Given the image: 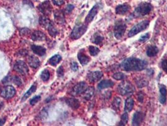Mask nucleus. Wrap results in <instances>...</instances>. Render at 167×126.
Returning a JSON list of instances; mask_svg holds the SVG:
<instances>
[{"mask_svg": "<svg viewBox=\"0 0 167 126\" xmlns=\"http://www.w3.org/2000/svg\"><path fill=\"white\" fill-rule=\"evenodd\" d=\"M41 99V97L40 95H38V96H36L34 98H33L31 100H30V104L32 105H35L37 102H38Z\"/></svg>", "mask_w": 167, "mask_h": 126, "instance_id": "obj_40", "label": "nucleus"}, {"mask_svg": "<svg viewBox=\"0 0 167 126\" xmlns=\"http://www.w3.org/2000/svg\"><path fill=\"white\" fill-rule=\"evenodd\" d=\"M148 66V62L145 60L129 57L125 59L121 65V68L125 71H140Z\"/></svg>", "mask_w": 167, "mask_h": 126, "instance_id": "obj_1", "label": "nucleus"}, {"mask_svg": "<svg viewBox=\"0 0 167 126\" xmlns=\"http://www.w3.org/2000/svg\"><path fill=\"white\" fill-rule=\"evenodd\" d=\"M138 100L140 103H143L144 100V93L142 92H140L138 94Z\"/></svg>", "mask_w": 167, "mask_h": 126, "instance_id": "obj_45", "label": "nucleus"}, {"mask_svg": "<svg viewBox=\"0 0 167 126\" xmlns=\"http://www.w3.org/2000/svg\"><path fill=\"white\" fill-rule=\"evenodd\" d=\"M61 60H62L61 55H60L58 54H56V55L52 56L48 60V63L50 65H52L53 66H55L61 61Z\"/></svg>", "mask_w": 167, "mask_h": 126, "instance_id": "obj_27", "label": "nucleus"}, {"mask_svg": "<svg viewBox=\"0 0 167 126\" xmlns=\"http://www.w3.org/2000/svg\"><path fill=\"white\" fill-rule=\"evenodd\" d=\"M30 32V30L27 29V28H25V29H22L20 30V34L22 35H26L27 34H28Z\"/></svg>", "mask_w": 167, "mask_h": 126, "instance_id": "obj_46", "label": "nucleus"}, {"mask_svg": "<svg viewBox=\"0 0 167 126\" xmlns=\"http://www.w3.org/2000/svg\"><path fill=\"white\" fill-rule=\"evenodd\" d=\"M88 88V87L85 82H80L72 88L71 95L73 96H78L83 94V93L87 90Z\"/></svg>", "mask_w": 167, "mask_h": 126, "instance_id": "obj_9", "label": "nucleus"}, {"mask_svg": "<svg viewBox=\"0 0 167 126\" xmlns=\"http://www.w3.org/2000/svg\"><path fill=\"white\" fill-rule=\"evenodd\" d=\"M103 76V73L99 71H91L87 75V78L88 81L91 83H96L99 81Z\"/></svg>", "mask_w": 167, "mask_h": 126, "instance_id": "obj_11", "label": "nucleus"}, {"mask_svg": "<svg viewBox=\"0 0 167 126\" xmlns=\"http://www.w3.org/2000/svg\"><path fill=\"white\" fill-rule=\"evenodd\" d=\"M117 91L121 95L126 96L133 94L135 88L129 81H123L118 85Z\"/></svg>", "mask_w": 167, "mask_h": 126, "instance_id": "obj_3", "label": "nucleus"}, {"mask_svg": "<svg viewBox=\"0 0 167 126\" xmlns=\"http://www.w3.org/2000/svg\"><path fill=\"white\" fill-rule=\"evenodd\" d=\"M54 17L57 23L63 24L65 23L64 13L62 10H55L54 12Z\"/></svg>", "mask_w": 167, "mask_h": 126, "instance_id": "obj_21", "label": "nucleus"}, {"mask_svg": "<svg viewBox=\"0 0 167 126\" xmlns=\"http://www.w3.org/2000/svg\"><path fill=\"white\" fill-rule=\"evenodd\" d=\"M52 23V22H51V20L48 17H47V16H45V15L42 16L39 18V24H40V25L42 27H44V28H45L47 29H48V28L49 27V26L50 25V24Z\"/></svg>", "mask_w": 167, "mask_h": 126, "instance_id": "obj_24", "label": "nucleus"}, {"mask_svg": "<svg viewBox=\"0 0 167 126\" xmlns=\"http://www.w3.org/2000/svg\"><path fill=\"white\" fill-rule=\"evenodd\" d=\"M130 8V6L128 4L119 5L116 8V13L120 15H124L129 11Z\"/></svg>", "mask_w": 167, "mask_h": 126, "instance_id": "obj_14", "label": "nucleus"}, {"mask_svg": "<svg viewBox=\"0 0 167 126\" xmlns=\"http://www.w3.org/2000/svg\"><path fill=\"white\" fill-rule=\"evenodd\" d=\"M158 49L155 45H150L146 49V55L148 57H154L156 56L158 53Z\"/></svg>", "mask_w": 167, "mask_h": 126, "instance_id": "obj_25", "label": "nucleus"}, {"mask_svg": "<svg viewBox=\"0 0 167 126\" xmlns=\"http://www.w3.org/2000/svg\"><path fill=\"white\" fill-rule=\"evenodd\" d=\"M63 74H64V70L63 67L61 66L57 70V75L58 77H62L63 76Z\"/></svg>", "mask_w": 167, "mask_h": 126, "instance_id": "obj_43", "label": "nucleus"}, {"mask_svg": "<svg viewBox=\"0 0 167 126\" xmlns=\"http://www.w3.org/2000/svg\"><path fill=\"white\" fill-rule=\"evenodd\" d=\"M104 40V37L103 36H101L100 34H99L98 33H96L94 36H93V42L97 45L100 44L101 43L103 42Z\"/></svg>", "mask_w": 167, "mask_h": 126, "instance_id": "obj_32", "label": "nucleus"}, {"mask_svg": "<svg viewBox=\"0 0 167 126\" xmlns=\"http://www.w3.org/2000/svg\"><path fill=\"white\" fill-rule=\"evenodd\" d=\"M65 102L67 105L73 110L77 109L80 106L79 101L75 98H67L65 100Z\"/></svg>", "mask_w": 167, "mask_h": 126, "instance_id": "obj_18", "label": "nucleus"}, {"mask_svg": "<svg viewBox=\"0 0 167 126\" xmlns=\"http://www.w3.org/2000/svg\"><path fill=\"white\" fill-rule=\"evenodd\" d=\"M135 83L139 88H143L148 85V82L143 78H138L135 80Z\"/></svg>", "mask_w": 167, "mask_h": 126, "instance_id": "obj_30", "label": "nucleus"}, {"mask_svg": "<svg viewBox=\"0 0 167 126\" xmlns=\"http://www.w3.org/2000/svg\"><path fill=\"white\" fill-rule=\"evenodd\" d=\"M128 112H125V113H124L123 114V115L121 116V121L120 122V125H125L126 123H128Z\"/></svg>", "mask_w": 167, "mask_h": 126, "instance_id": "obj_36", "label": "nucleus"}, {"mask_svg": "<svg viewBox=\"0 0 167 126\" xmlns=\"http://www.w3.org/2000/svg\"><path fill=\"white\" fill-rule=\"evenodd\" d=\"M149 25V20H143L138 24L135 25L129 32L128 33V37H132L138 34H139L141 32H143L145 30Z\"/></svg>", "mask_w": 167, "mask_h": 126, "instance_id": "obj_6", "label": "nucleus"}, {"mask_svg": "<svg viewBox=\"0 0 167 126\" xmlns=\"http://www.w3.org/2000/svg\"><path fill=\"white\" fill-rule=\"evenodd\" d=\"M74 8V6L72 5H68L66 8H65V12L67 13H70L72 12V11L73 10Z\"/></svg>", "mask_w": 167, "mask_h": 126, "instance_id": "obj_44", "label": "nucleus"}, {"mask_svg": "<svg viewBox=\"0 0 167 126\" xmlns=\"http://www.w3.org/2000/svg\"><path fill=\"white\" fill-rule=\"evenodd\" d=\"M39 11L45 16H48L52 11V7L49 1H45L38 7Z\"/></svg>", "mask_w": 167, "mask_h": 126, "instance_id": "obj_10", "label": "nucleus"}, {"mask_svg": "<svg viewBox=\"0 0 167 126\" xmlns=\"http://www.w3.org/2000/svg\"><path fill=\"white\" fill-rule=\"evenodd\" d=\"M48 33L49 34L53 37H55L57 36V35L58 34V32L57 30V29L55 27L53 23H52L50 24V25L49 26V27L48 28Z\"/></svg>", "mask_w": 167, "mask_h": 126, "instance_id": "obj_31", "label": "nucleus"}, {"mask_svg": "<svg viewBox=\"0 0 167 126\" xmlns=\"http://www.w3.org/2000/svg\"><path fill=\"white\" fill-rule=\"evenodd\" d=\"M88 30V25L86 24H77L76 25L72 31L70 37L72 39L77 40L80 39L84 34Z\"/></svg>", "mask_w": 167, "mask_h": 126, "instance_id": "obj_5", "label": "nucleus"}, {"mask_svg": "<svg viewBox=\"0 0 167 126\" xmlns=\"http://www.w3.org/2000/svg\"><path fill=\"white\" fill-rule=\"evenodd\" d=\"M37 90V85L35 84L33 85L30 89L25 93V95H23V98H22V101H25L26 100L30 95H32V93H33L34 92H35Z\"/></svg>", "mask_w": 167, "mask_h": 126, "instance_id": "obj_29", "label": "nucleus"}, {"mask_svg": "<svg viewBox=\"0 0 167 126\" xmlns=\"http://www.w3.org/2000/svg\"><path fill=\"white\" fill-rule=\"evenodd\" d=\"M134 105V101L132 98H128L126 100L124 103V111L126 112H131Z\"/></svg>", "mask_w": 167, "mask_h": 126, "instance_id": "obj_23", "label": "nucleus"}, {"mask_svg": "<svg viewBox=\"0 0 167 126\" xmlns=\"http://www.w3.org/2000/svg\"><path fill=\"white\" fill-rule=\"evenodd\" d=\"M167 90L164 85H161L159 87V102L161 104H164L166 102Z\"/></svg>", "mask_w": 167, "mask_h": 126, "instance_id": "obj_17", "label": "nucleus"}, {"mask_svg": "<svg viewBox=\"0 0 167 126\" xmlns=\"http://www.w3.org/2000/svg\"><path fill=\"white\" fill-rule=\"evenodd\" d=\"M32 51L37 55L40 56H43L45 54L46 52V49L44 48L42 46L40 45H32Z\"/></svg>", "mask_w": 167, "mask_h": 126, "instance_id": "obj_22", "label": "nucleus"}, {"mask_svg": "<svg viewBox=\"0 0 167 126\" xmlns=\"http://www.w3.org/2000/svg\"><path fill=\"white\" fill-rule=\"evenodd\" d=\"M89 50L90 54L92 56H96V55H97L99 53V52H100V50H99V48H98L97 47H95V46H93V45L89 46Z\"/></svg>", "mask_w": 167, "mask_h": 126, "instance_id": "obj_34", "label": "nucleus"}, {"mask_svg": "<svg viewBox=\"0 0 167 126\" xmlns=\"http://www.w3.org/2000/svg\"><path fill=\"white\" fill-rule=\"evenodd\" d=\"M31 37L33 41H43L46 39L45 34L40 30H37L32 33Z\"/></svg>", "mask_w": 167, "mask_h": 126, "instance_id": "obj_16", "label": "nucleus"}, {"mask_svg": "<svg viewBox=\"0 0 167 126\" xmlns=\"http://www.w3.org/2000/svg\"><path fill=\"white\" fill-rule=\"evenodd\" d=\"M12 81H13L15 85H17V86H20V85H22V80L20 79L19 77H18V76H17L13 77V78H12Z\"/></svg>", "mask_w": 167, "mask_h": 126, "instance_id": "obj_39", "label": "nucleus"}, {"mask_svg": "<svg viewBox=\"0 0 167 126\" xmlns=\"http://www.w3.org/2000/svg\"><path fill=\"white\" fill-rule=\"evenodd\" d=\"M149 37H150V34H149V33H147V34L143 35V36H141V37H140V39H139V41L140 42L144 43V42H146V41L149 39Z\"/></svg>", "mask_w": 167, "mask_h": 126, "instance_id": "obj_37", "label": "nucleus"}, {"mask_svg": "<svg viewBox=\"0 0 167 126\" xmlns=\"http://www.w3.org/2000/svg\"><path fill=\"white\" fill-rule=\"evenodd\" d=\"M28 62L30 66L33 68H37L40 65V60L35 55H30L28 58Z\"/></svg>", "mask_w": 167, "mask_h": 126, "instance_id": "obj_20", "label": "nucleus"}, {"mask_svg": "<svg viewBox=\"0 0 167 126\" xmlns=\"http://www.w3.org/2000/svg\"><path fill=\"white\" fill-rule=\"evenodd\" d=\"M15 93H16L15 89L13 86L11 85H8L2 88L1 89V91H0V94H1V95L3 98L7 99L13 97Z\"/></svg>", "mask_w": 167, "mask_h": 126, "instance_id": "obj_8", "label": "nucleus"}, {"mask_svg": "<svg viewBox=\"0 0 167 126\" xmlns=\"http://www.w3.org/2000/svg\"><path fill=\"white\" fill-rule=\"evenodd\" d=\"M153 6L149 3H141L134 10L132 14L134 18H140L148 15L152 10Z\"/></svg>", "mask_w": 167, "mask_h": 126, "instance_id": "obj_2", "label": "nucleus"}, {"mask_svg": "<svg viewBox=\"0 0 167 126\" xmlns=\"http://www.w3.org/2000/svg\"><path fill=\"white\" fill-rule=\"evenodd\" d=\"M127 25L123 20H118L116 22L114 28V35L116 39H121L124 35Z\"/></svg>", "mask_w": 167, "mask_h": 126, "instance_id": "obj_4", "label": "nucleus"}, {"mask_svg": "<svg viewBox=\"0 0 167 126\" xmlns=\"http://www.w3.org/2000/svg\"><path fill=\"white\" fill-rule=\"evenodd\" d=\"M114 83L113 81L110 80H102L98 85V88L100 90H104L106 88H111L113 87L114 86Z\"/></svg>", "mask_w": 167, "mask_h": 126, "instance_id": "obj_19", "label": "nucleus"}, {"mask_svg": "<svg viewBox=\"0 0 167 126\" xmlns=\"http://www.w3.org/2000/svg\"><path fill=\"white\" fill-rule=\"evenodd\" d=\"M94 93V88L93 87L88 88L87 90L83 93V98L86 100H89Z\"/></svg>", "mask_w": 167, "mask_h": 126, "instance_id": "obj_26", "label": "nucleus"}, {"mask_svg": "<svg viewBox=\"0 0 167 126\" xmlns=\"http://www.w3.org/2000/svg\"><path fill=\"white\" fill-rule=\"evenodd\" d=\"M5 121H6V118H3L0 119V125H3L5 123Z\"/></svg>", "mask_w": 167, "mask_h": 126, "instance_id": "obj_47", "label": "nucleus"}, {"mask_svg": "<svg viewBox=\"0 0 167 126\" xmlns=\"http://www.w3.org/2000/svg\"><path fill=\"white\" fill-rule=\"evenodd\" d=\"M77 57H78V59L80 63L82 66L87 65L91 60L90 57L82 52H79L78 53Z\"/></svg>", "mask_w": 167, "mask_h": 126, "instance_id": "obj_15", "label": "nucleus"}, {"mask_svg": "<svg viewBox=\"0 0 167 126\" xmlns=\"http://www.w3.org/2000/svg\"><path fill=\"white\" fill-rule=\"evenodd\" d=\"M113 78L116 80H123L126 78V76L123 73L118 72V73H115L113 75Z\"/></svg>", "mask_w": 167, "mask_h": 126, "instance_id": "obj_35", "label": "nucleus"}, {"mask_svg": "<svg viewBox=\"0 0 167 126\" xmlns=\"http://www.w3.org/2000/svg\"><path fill=\"white\" fill-rule=\"evenodd\" d=\"M121 102H122V100L119 97H115L111 104L112 108L116 111L119 110Z\"/></svg>", "mask_w": 167, "mask_h": 126, "instance_id": "obj_28", "label": "nucleus"}, {"mask_svg": "<svg viewBox=\"0 0 167 126\" xmlns=\"http://www.w3.org/2000/svg\"><path fill=\"white\" fill-rule=\"evenodd\" d=\"M14 70L22 75H26L28 73L29 69L26 63L23 60H18L14 65Z\"/></svg>", "mask_w": 167, "mask_h": 126, "instance_id": "obj_7", "label": "nucleus"}, {"mask_svg": "<svg viewBox=\"0 0 167 126\" xmlns=\"http://www.w3.org/2000/svg\"><path fill=\"white\" fill-rule=\"evenodd\" d=\"M54 5L58 7H61L65 3V0H52Z\"/></svg>", "mask_w": 167, "mask_h": 126, "instance_id": "obj_41", "label": "nucleus"}, {"mask_svg": "<svg viewBox=\"0 0 167 126\" xmlns=\"http://www.w3.org/2000/svg\"><path fill=\"white\" fill-rule=\"evenodd\" d=\"M161 66L162 70L166 73H167V59H164L162 60L161 62Z\"/></svg>", "mask_w": 167, "mask_h": 126, "instance_id": "obj_38", "label": "nucleus"}, {"mask_svg": "<svg viewBox=\"0 0 167 126\" xmlns=\"http://www.w3.org/2000/svg\"><path fill=\"white\" fill-rule=\"evenodd\" d=\"M99 10V6L98 4H96V5H94L92 8V9L90 10V12H89V13L88 14V15L85 19V22L86 24H90L94 20V17L98 14Z\"/></svg>", "mask_w": 167, "mask_h": 126, "instance_id": "obj_12", "label": "nucleus"}, {"mask_svg": "<svg viewBox=\"0 0 167 126\" xmlns=\"http://www.w3.org/2000/svg\"><path fill=\"white\" fill-rule=\"evenodd\" d=\"M40 78L44 82L47 81L50 79V72L47 70H43L40 75Z\"/></svg>", "mask_w": 167, "mask_h": 126, "instance_id": "obj_33", "label": "nucleus"}, {"mask_svg": "<svg viewBox=\"0 0 167 126\" xmlns=\"http://www.w3.org/2000/svg\"><path fill=\"white\" fill-rule=\"evenodd\" d=\"M70 67H71V70L73 71H77L78 68V65L76 62H72L70 65Z\"/></svg>", "mask_w": 167, "mask_h": 126, "instance_id": "obj_42", "label": "nucleus"}, {"mask_svg": "<svg viewBox=\"0 0 167 126\" xmlns=\"http://www.w3.org/2000/svg\"><path fill=\"white\" fill-rule=\"evenodd\" d=\"M144 118V115L143 112H139V111L136 112L133 116L132 125H135V126L141 125Z\"/></svg>", "mask_w": 167, "mask_h": 126, "instance_id": "obj_13", "label": "nucleus"}]
</instances>
